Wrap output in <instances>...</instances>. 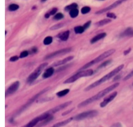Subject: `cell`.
Returning a JSON list of instances; mask_svg holds the SVG:
<instances>
[{"label": "cell", "instance_id": "3", "mask_svg": "<svg viewBox=\"0 0 133 127\" xmlns=\"http://www.w3.org/2000/svg\"><path fill=\"white\" fill-rule=\"evenodd\" d=\"M115 51L116 50L114 49H109L108 50V51H105V52H104L101 55H100L99 56L96 57L95 59L92 60L91 61H90V62H88L87 64H86L84 65L83 66H82L81 68L79 69V71L86 70V69H87L88 68H90V67L95 65V64H96L99 63V62H101V61H103V60L105 59L106 58H108V57H110L112 55L114 54V52H115Z\"/></svg>", "mask_w": 133, "mask_h": 127}, {"label": "cell", "instance_id": "23", "mask_svg": "<svg viewBox=\"0 0 133 127\" xmlns=\"http://www.w3.org/2000/svg\"><path fill=\"white\" fill-rule=\"evenodd\" d=\"M77 7L78 6L76 3H72V4L66 6L65 7V8H64V10H65L66 11H71V10L77 8Z\"/></svg>", "mask_w": 133, "mask_h": 127}, {"label": "cell", "instance_id": "21", "mask_svg": "<svg viewBox=\"0 0 133 127\" xmlns=\"http://www.w3.org/2000/svg\"><path fill=\"white\" fill-rule=\"evenodd\" d=\"M69 89H65L64 90H62V91H58V93H57V95L59 97H64L65 95H66L67 94L69 93Z\"/></svg>", "mask_w": 133, "mask_h": 127}, {"label": "cell", "instance_id": "13", "mask_svg": "<svg viewBox=\"0 0 133 127\" xmlns=\"http://www.w3.org/2000/svg\"><path fill=\"white\" fill-rule=\"evenodd\" d=\"M125 1H127V0H118L117 2H116L115 3H114L113 4L110 5L108 6V7H106V8H103V9H101L100 10H99V11L96 12V14H101V13H105V12L108 11V10H110L112 9V8H116V7L119 6V5L121 4L123 2H125Z\"/></svg>", "mask_w": 133, "mask_h": 127}, {"label": "cell", "instance_id": "1", "mask_svg": "<svg viewBox=\"0 0 133 127\" xmlns=\"http://www.w3.org/2000/svg\"><path fill=\"white\" fill-rule=\"evenodd\" d=\"M119 85V83L117 82V83H115V84H113L112 85H111V86H108V87L106 88L105 89H104V90H102V91H99V92L97 93V94H96V95L92 96V97H90V98L87 99L85 100L84 101L80 102V103L78 105V107H79V108H81V107H86V106L92 103V102H95V101H98V100H99L100 99L103 98L105 95L109 93L110 91H112V90H114V89L116 88L117 87H118Z\"/></svg>", "mask_w": 133, "mask_h": 127}, {"label": "cell", "instance_id": "24", "mask_svg": "<svg viewBox=\"0 0 133 127\" xmlns=\"http://www.w3.org/2000/svg\"><path fill=\"white\" fill-rule=\"evenodd\" d=\"M52 41H53V38L52 36H47L44 38V40L43 42H44V45H49L52 43Z\"/></svg>", "mask_w": 133, "mask_h": 127}, {"label": "cell", "instance_id": "5", "mask_svg": "<svg viewBox=\"0 0 133 127\" xmlns=\"http://www.w3.org/2000/svg\"><path fill=\"white\" fill-rule=\"evenodd\" d=\"M49 88H50L49 87H47V88H44V90H42V91H40V92H39V93H38L37 94H36V95H35V96H33V97H32V98L30 99H29V101H28L27 102V103H25V104L24 105V106H22V108H20V109H19V110H18V112H16V115H19V113H22V112L23 111H24V110H26L27 108L28 107H29V106H30V105L32 104L33 103V102H35V101H36V100L39 97H40V95H42V94H43V93H46V91H48V90H49Z\"/></svg>", "mask_w": 133, "mask_h": 127}, {"label": "cell", "instance_id": "7", "mask_svg": "<svg viewBox=\"0 0 133 127\" xmlns=\"http://www.w3.org/2000/svg\"><path fill=\"white\" fill-rule=\"evenodd\" d=\"M98 114V112L97 110H90L87 112H83L77 115L75 118H74V119L76 121H80L83 119H87V118H90L95 117Z\"/></svg>", "mask_w": 133, "mask_h": 127}, {"label": "cell", "instance_id": "11", "mask_svg": "<svg viewBox=\"0 0 133 127\" xmlns=\"http://www.w3.org/2000/svg\"><path fill=\"white\" fill-rule=\"evenodd\" d=\"M71 103H72V101H68V102H64V103L59 104L58 106H57V107H55V108H52V109H51L50 110L47 111V112L48 113H49L50 115H52L53 114V113H56V112H58V111L61 110L66 108L67 107H68V106H69V104H71Z\"/></svg>", "mask_w": 133, "mask_h": 127}, {"label": "cell", "instance_id": "22", "mask_svg": "<svg viewBox=\"0 0 133 127\" xmlns=\"http://www.w3.org/2000/svg\"><path fill=\"white\" fill-rule=\"evenodd\" d=\"M74 30H75V33L82 34L85 32V29L83 26H77L74 28Z\"/></svg>", "mask_w": 133, "mask_h": 127}, {"label": "cell", "instance_id": "35", "mask_svg": "<svg viewBox=\"0 0 133 127\" xmlns=\"http://www.w3.org/2000/svg\"><path fill=\"white\" fill-rule=\"evenodd\" d=\"M57 10L58 9H57V8H53V9H52V10L49 13V15H54V14L57 12Z\"/></svg>", "mask_w": 133, "mask_h": 127}, {"label": "cell", "instance_id": "25", "mask_svg": "<svg viewBox=\"0 0 133 127\" xmlns=\"http://www.w3.org/2000/svg\"><path fill=\"white\" fill-rule=\"evenodd\" d=\"M79 14V10L77 8H75V9L71 10V11H69V15L71 18H75Z\"/></svg>", "mask_w": 133, "mask_h": 127}, {"label": "cell", "instance_id": "39", "mask_svg": "<svg viewBox=\"0 0 133 127\" xmlns=\"http://www.w3.org/2000/svg\"><path fill=\"white\" fill-rule=\"evenodd\" d=\"M46 1H47V0H41V2H46Z\"/></svg>", "mask_w": 133, "mask_h": 127}, {"label": "cell", "instance_id": "26", "mask_svg": "<svg viewBox=\"0 0 133 127\" xmlns=\"http://www.w3.org/2000/svg\"><path fill=\"white\" fill-rule=\"evenodd\" d=\"M18 8H19V6L16 4H11L8 7V10L11 11H14V10H18Z\"/></svg>", "mask_w": 133, "mask_h": 127}, {"label": "cell", "instance_id": "30", "mask_svg": "<svg viewBox=\"0 0 133 127\" xmlns=\"http://www.w3.org/2000/svg\"><path fill=\"white\" fill-rule=\"evenodd\" d=\"M29 55V51H24L20 53V55H19V58H25V57H27Z\"/></svg>", "mask_w": 133, "mask_h": 127}, {"label": "cell", "instance_id": "10", "mask_svg": "<svg viewBox=\"0 0 133 127\" xmlns=\"http://www.w3.org/2000/svg\"><path fill=\"white\" fill-rule=\"evenodd\" d=\"M19 81H16L15 82L13 83L12 85L9 86L8 88L5 91V97H7L9 95H12V94L14 93V92L18 90V89L19 88Z\"/></svg>", "mask_w": 133, "mask_h": 127}, {"label": "cell", "instance_id": "28", "mask_svg": "<svg viewBox=\"0 0 133 127\" xmlns=\"http://www.w3.org/2000/svg\"><path fill=\"white\" fill-rule=\"evenodd\" d=\"M90 11V8L89 7H84L83 8L81 9L82 14H87Z\"/></svg>", "mask_w": 133, "mask_h": 127}, {"label": "cell", "instance_id": "15", "mask_svg": "<svg viewBox=\"0 0 133 127\" xmlns=\"http://www.w3.org/2000/svg\"><path fill=\"white\" fill-rule=\"evenodd\" d=\"M74 57L73 56H70V57H68L67 58H64L63 60H58V62H56L55 63L53 64V66H58L63 65L64 64L68 63V62L71 61V60L74 59Z\"/></svg>", "mask_w": 133, "mask_h": 127}, {"label": "cell", "instance_id": "27", "mask_svg": "<svg viewBox=\"0 0 133 127\" xmlns=\"http://www.w3.org/2000/svg\"><path fill=\"white\" fill-rule=\"evenodd\" d=\"M111 62H112V60H109L105 61V62H103V63L101 64V65H100L98 68H97V69H101V68H105V67H106L107 66L109 65L111 63Z\"/></svg>", "mask_w": 133, "mask_h": 127}, {"label": "cell", "instance_id": "12", "mask_svg": "<svg viewBox=\"0 0 133 127\" xmlns=\"http://www.w3.org/2000/svg\"><path fill=\"white\" fill-rule=\"evenodd\" d=\"M117 95H118V92H117V91H115V92L112 93V94L108 95V97H107L105 99H104L103 101L100 103V107H101V108H104V107H105L108 103H110L111 101H112L114 99L116 98Z\"/></svg>", "mask_w": 133, "mask_h": 127}, {"label": "cell", "instance_id": "36", "mask_svg": "<svg viewBox=\"0 0 133 127\" xmlns=\"http://www.w3.org/2000/svg\"><path fill=\"white\" fill-rule=\"evenodd\" d=\"M90 24H91V21H88V22H87L86 24H85V25H83V27H84V28H85V30H86V29H87L88 28L90 27Z\"/></svg>", "mask_w": 133, "mask_h": 127}, {"label": "cell", "instance_id": "2", "mask_svg": "<svg viewBox=\"0 0 133 127\" xmlns=\"http://www.w3.org/2000/svg\"><path fill=\"white\" fill-rule=\"evenodd\" d=\"M124 68V64L119 65V66H118L117 68H116L114 69H113L112 71H111L110 72H109L108 73H107V75H105L104 77H101V79H99L98 80L92 83V84H90L88 86H87V87H86V88L85 89V91H89V90H91V89H94V88H96V87H97V86H99V85H101V84H103V83L105 82H106V81H107V80H110L111 78H112L113 77L115 76L116 75H117L118 73H119V72H120L122 70V69H123Z\"/></svg>", "mask_w": 133, "mask_h": 127}, {"label": "cell", "instance_id": "19", "mask_svg": "<svg viewBox=\"0 0 133 127\" xmlns=\"http://www.w3.org/2000/svg\"><path fill=\"white\" fill-rule=\"evenodd\" d=\"M121 36H122V37H125V36L132 37V36H133V29L132 28H128L121 35Z\"/></svg>", "mask_w": 133, "mask_h": 127}, {"label": "cell", "instance_id": "40", "mask_svg": "<svg viewBox=\"0 0 133 127\" xmlns=\"http://www.w3.org/2000/svg\"><path fill=\"white\" fill-rule=\"evenodd\" d=\"M132 86H133V82H132Z\"/></svg>", "mask_w": 133, "mask_h": 127}, {"label": "cell", "instance_id": "9", "mask_svg": "<svg viewBox=\"0 0 133 127\" xmlns=\"http://www.w3.org/2000/svg\"><path fill=\"white\" fill-rule=\"evenodd\" d=\"M72 49L71 47H67V48H64L63 49L58 50L57 51H54L53 52H51L49 54H48L47 55H46L44 57V60H47V59H51V58H55V57H58V56L63 55H65L69 52L70 51H71Z\"/></svg>", "mask_w": 133, "mask_h": 127}, {"label": "cell", "instance_id": "14", "mask_svg": "<svg viewBox=\"0 0 133 127\" xmlns=\"http://www.w3.org/2000/svg\"><path fill=\"white\" fill-rule=\"evenodd\" d=\"M106 36H107V33H101L99 34V35H96V36H95L94 37L92 38L90 40V43L91 44L96 43V42H97V41L101 40V39H103L104 38H105Z\"/></svg>", "mask_w": 133, "mask_h": 127}, {"label": "cell", "instance_id": "34", "mask_svg": "<svg viewBox=\"0 0 133 127\" xmlns=\"http://www.w3.org/2000/svg\"><path fill=\"white\" fill-rule=\"evenodd\" d=\"M107 17H108V18H114V19L116 18V16L114 13H109L107 14Z\"/></svg>", "mask_w": 133, "mask_h": 127}, {"label": "cell", "instance_id": "6", "mask_svg": "<svg viewBox=\"0 0 133 127\" xmlns=\"http://www.w3.org/2000/svg\"><path fill=\"white\" fill-rule=\"evenodd\" d=\"M47 66V63H43L40 64L33 72L27 78V82L31 83L35 81L36 79H38L40 74L42 73V71Z\"/></svg>", "mask_w": 133, "mask_h": 127}, {"label": "cell", "instance_id": "38", "mask_svg": "<svg viewBox=\"0 0 133 127\" xmlns=\"http://www.w3.org/2000/svg\"><path fill=\"white\" fill-rule=\"evenodd\" d=\"M37 51H38V49L36 47H33L32 49H31V52H32L33 53H36V52H37Z\"/></svg>", "mask_w": 133, "mask_h": 127}, {"label": "cell", "instance_id": "20", "mask_svg": "<svg viewBox=\"0 0 133 127\" xmlns=\"http://www.w3.org/2000/svg\"><path fill=\"white\" fill-rule=\"evenodd\" d=\"M110 22H111V20L110 19H105L103 20H101L98 22H97L96 24V25L97 27H100V26H103V25H106L107 24H109Z\"/></svg>", "mask_w": 133, "mask_h": 127}, {"label": "cell", "instance_id": "32", "mask_svg": "<svg viewBox=\"0 0 133 127\" xmlns=\"http://www.w3.org/2000/svg\"><path fill=\"white\" fill-rule=\"evenodd\" d=\"M133 77V70L131 72H130V73H129V74H128V75H127L125 78H124V80H128V79H130L131 77Z\"/></svg>", "mask_w": 133, "mask_h": 127}, {"label": "cell", "instance_id": "17", "mask_svg": "<svg viewBox=\"0 0 133 127\" xmlns=\"http://www.w3.org/2000/svg\"><path fill=\"white\" fill-rule=\"evenodd\" d=\"M73 119H74V118H69V119H66V120H64V121H63L59 122V123H57V124H54V125H53L52 127H62V126H64L66 125L67 124H68L69 122L71 121Z\"/></svg>", "mask_w": 133, "mask_h": 127}, {"label": "cell", "instance_id": "33", "mask_svg": "<svg viewBox=\"0 0 133 127\" xmlns=\"http://www.w3.org/2000/svg\"><path fill=\"white\" fill-rule=\"evenodd\" d=\"M19 57H18V56H13V57H12L11 58H10L9 60L11 62H16V61H17L19 59Z\"/></svg>", "mask_w": 133, "mask_h": 127}, {"label": "cell", "instance_id": "29", "mask_svg": "<svg viewBox=\"0 0 133 127\" xmlns=\"http://www.w3.org/2000/svg\"><path fill=\"white\" fill-rule=\"evenodd\" d=\"M64 18V15L62 13H57L54 16V19L56 20H60V19H63Z\"/></svg>", "mask_w": 133, "mask_h": 127}, {"label": "cell", "instance_id": "4", "mask_svg": "<svg viewBox=\"0 0 133 127\" xmlns=\"http://www.w3.org/2000/svg\"><path fill=\"white\" fill-rule=\"evenodd\" d=\"M94 74V71L92 69H86V70L83 71H79L77 73L74 74L71 77L67 79L64 82V84H70V83H73L81 77H89L91 76Z\"/></svg>", "mask_w": 133, "mask_h": 127}, {"label": "cell", "instance_id": "31", "mask_svg": "<svg viewBox=\"0 0 133 127\" xmlns=\"http://www.w3.org/2000/svg\"><path fill=\"white\" fill-rule=\"evenodd\" d=\"M63 26V24H57V25H54V26H53L52 27H51V30H56V29H60V28H61Z\"/></svg>", "mask_w": 133, "mask_h": 127}, {"label": "cell", "instance_id": "8", "mask_svg": "<svg viewBox=\"0 0 133 127\" xmlns=\"http://www.w3.org/2000/svg\"><path fill=\"white\" fill-rule=\"evenodd\" d=\"M52 115H50L49 113H48L47 112L43 113V114L40 115V116L37 117V118H35V119H33V120L30 121L29 123H28L27 124H25V125L23 126L22 127H34L38 124L40 121H42L45 120L46 119H47L49 116Z\"/></svg>", "mask_w": 133, "mask_h": 127}, {"label": "cell", "instance_id": "18", "mask_svg": "<svg viewBox=\"0 0 133 127\" xmlns=\"http://www.w3.org/2000/svg\"><path fill=\"white\" fill-rule=\"evenodd\" d=\"M69 36V30H66V31L64 32L63 33L60 34L58 35V38L60 39L62 41H66Z\"/></svg>", "mask_w": 133, "mask_h": 127}, {"label": "cell", "instance_id": "16", "mask_svg": "<svg viewBox=\"0 0 133 127\" xmlns=\"http://www.w3.org/2000/svg\"><path fill=\"white\" fill-rule=\"evenodd\" d=\"M54 72H55L54 68H49L45 71L44 73H43V75H42V77H43V78H44V79H47V78H49L50 77H52V75L54 74Z\"/></svg>", "mask_w": 133, "mask_h": 127}, {"label": "cell", "instance_id": "37", "mask_svg": "<svg viewBox=\"0 0 133 127\" xmlns=\"http://www.w3.org/2000/svg\"><path fill=\"white\" fill-rule=\"evenodd\" d=\"M130 51H131V48H129L128 49L125 50V51H124V54L125 55H128L129 53V52H130Z\"/></svg>", "mask_w": 133, "mask_h": 127}]
</instances>
